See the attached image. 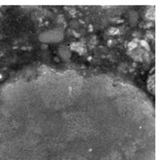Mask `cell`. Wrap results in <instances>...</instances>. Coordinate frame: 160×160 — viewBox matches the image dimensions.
Masks as SVG:
<instances>
[{"mask_svg":"<svg viewBox=\"0 0 160 160\" xmlns=\"http://www.w3.org/2000/svg\"><path fill=\"white\" fill-rule=\"evenodd\" d=\"M147 17L149 19H155V11L154 8L152 9V10L151 9L149 10L148 12H147Z\"/></svg>","mask_w":160,"mask_h":160,"instance_id":"6da1fadb","label":"cell"}]
</instances>
